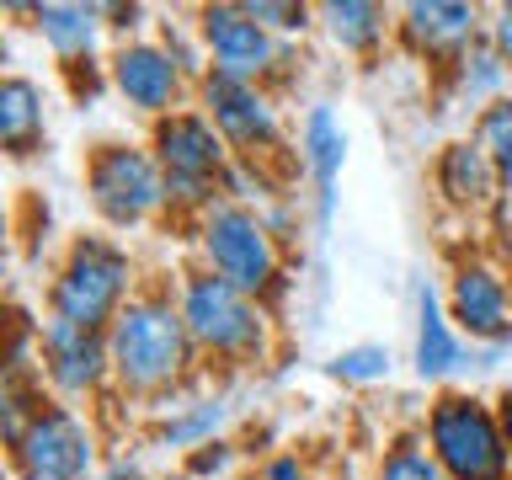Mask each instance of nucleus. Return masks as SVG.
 <instances>
[{"label": "nucleus", "instance_id": "7", "mask_svg": "<svg viewBox=\"0 0 512 480\" xmlns=\"http://www.w3.org/2000/svg\"><path fill=\"white\" fill-rule=\"evenodd\" d=\"M144 144L166 171V192H171V224H187L208 214L224 198V176H230L235 155L219 139V128L208 123L203 107H182L171 118L144 123Z\"/></svg>", "mask_w": 512, "mask_h": 480}, {"label": "nucleus", "instance_id": "26", "mask_svg": "<svg viewBox=\"0 0 512 480\" xmlns=\"http://www.w3.org/2000/svg\"><path fill=\"white\" fill-rule=\"evenodd\" d=\"M470 139L491 155V166L502 171V182L512 187V91L502 96V102H491L486 112H475V118H470Z\"/></svg>", "mask_w": 512, "mask_h": 480}, {"label": "nucleus", "instance_id": "35", "mask_svg": "<svg viewBox=\"0 0 512 480\" xmlns=\"http://www.w3.org/2000/svg\"><path fill=\"white\" fill-rule=\"evenodd\" d=\"M507 219H512V192H507Z\"/></svg>", "mask_w": 512, "mask_h": 480}, {"label": "nucleus", "instance_id": "25", "mask_svg": "<svg viewBox=\"0 0 512 480\" xmlns=\"http://www.w3.org/2000/svg\"><path fill=\"white\" fill-rule=\"evenodd\" d=\"M326 374L336 384H347V390H374L395 374V352L384 342H358V347H342L336 358L326 363Z\"/></svg>", "mask_w": 512, "mask_h": 480}, {"label": "nucleus", "instance_id": "34", "mask_svg": "<svg viewBox=\"0 0 512 480\" xmlns=\"http://www.w3.org/2000/svg\"><path fill=\"white\" fill-rule=\"evenodd\" d=\"M496 416H502V438H507V454H512V390L496 395Z\"/></svg>", "mask_w": 512, "mask_h": 480}, {"label": "nucleus", "instance_id": "22", "mask_svg": "<svg viewBox=\"0 0 512 480\" xmlns=\"http://www.w3.org/2000/svg\"><path fill=\"white\" fill-rule=\"evenodd\" d=\"M0 144L11 160H32L48 144V96L22 70H6L0 80Z\"/></svg>", "mask_w": 512, "mask_h": 480}, {"label": "nucleus", "instance_id": "13", "mask_svg": "<svg viewBox=\"0 0 512 480\" xmlns=\"http://www.w3.org/2000/svg\"><path fill=\"white\" fill-rule=\"evenodd\" d=\"M43 384L54 400L102 411L112 400V352L102 331H75L43 315V352H38Z\"/></svg>", "mask_w": 512, "mask_h": 480}, {"label": "nucleus", "instance_id": "12", "mask_svg": "<svg viewBox=\"0 0 512 480\" xmlns=\"http://www.w3.org/2000/svg\"><path fill=\"white\" fill-rule=\"evenodd\" d=\"M107 80H112V96L134 112V118L155 123V118H171V112L192 107V80L176 70V59L160 48L155 38H134V43H112L107 48Z\"/></svg>", "mask_w": 512, "mask_h": 480}, {"label": "nucleus", "instance_id": "32", "mask_svg": "<svg viewBox=\"0 0 512 480\" xmlns=\"http://www.w3.org/2000/svg\"><path fill=\"white\" fill-rule=\"evenodd\" d=\"M486 38H491V48L507 59V70H512V0H502V6L486 11Z\"/></svg>", "mask_w": 512, "mask_h": 480}, {"label": "nucleus", "instance_id": "30", "mask_svg": "<svg viewBox=\"0 0 512 480\" xmlns=\"http://www.w3.org/2000/svg\"><path fill=\"white\" fill-rule=\"evenodd\" d=\"M59 80L70 86V96H75L80 107L96 102L102 91H112V80H107V54H102V59H80V64H70V70H59Z\"/></svg>", "mask_w": 512, "mask_h": 480}, {"label": "nucleus", "instance_id": "27", "mask_svg": "<svg viewBox=\"0 0 512 480\" xmlns=\"http://www.w3.org/2000/svg\"><path fill=\"white\" fill-rule=\"evenodd\" d=\"M240 6L251 11V22H262L272 38H283V43H304L320 27L315 6H304V0H240Z\"/></svg>", "mask_w": 512, "mask_h": 480}, {"label": "nucleus", "instance_id": "10", "mask_svg": "<svg viewBox=\"0 0 512 480\" xmlns=\"http://www.w3.org/2000/svg\"><path fill=\"white\" fill-rule=\"evenodd\" d=\"M198 38L208 48V70L235 75V80H256V86L278 91L299 64V43L272 38L262 22H251V11L240 0H203L192 6Z\"/></svg>", "mask_w": 512, "mask_h": 480}, {"label": "nucleus", "instance_id": "9", "mask_svg": "<svg viewBox=\"0 0 512 480\" xmlns=\"http://www.w3.org/2000/svg\"><path fill=\"white\" fill-rule=\"evenodd\" d=\"M11 480H96L102 475V416L70 400L48 406L22 427V438L6 443Z\"/></svg>", "mask_w": 512, "mask_h": 480}, {"label": "nucleus", "instance_id": "11", "mask_svg": "<svg viewBox=\"0 0 512 480\" xmlns=\"http://www.w3.org/2000/svg\"><path fill=\"white\" fill-rule=\"evenodd\" d=\"M443 304L470 347H512V272L502 256L464 251L448 267Z\"/></svg>", "mask_w": 512, "mask_h": 480}, {"label": "nucleus", "instance_id": "24", "mask_svg": "<svg viewBox=\"0 0 512 480\" xmlns=\"http://www.w3.org/2000/svg\"><path fill=\"white\" fill-rule=\"evenodd\" d=\"M155 43L176 59V70H182L192 86H198V80L208 75V48H203V38H198V22H192V11H160Z\"/></svg>", "mask_w": 512, "mask_h": 480}, {"label": "nucleus", "instance_id": "14", "mask_svg": "<svg viewBox=\"0 0 512 480\" xmlns=\"http://www.w3.org/2000/svg\"><path fill=\"white\" fill-rule=\"evenodd\" d=\"M486 38V6L475 0H406L395 6V48L432 75L448 70L464 48Z\"/></svg>", "mask_w": 512, "mask_h": 480}, {"label": "nucleus", "instance_id": "18", "mask_svg": "<svg viewBox=\"0 0 512 480\" xmlns=\"http://www.w3.org/2000/svg\"><path fill=\"white\" fill-rule=\"evenodd\" d=\"M294 150H299V176H310V192H315V224L326 230L336 214V182H342V166H347V128L331 112V102L304 107Z\"/></svg>", "mask_w": 512, "mask_h": 480}, {"label": "nucleus", "instance_id": "3", "mask_svg": "<svg viewBox=\"0 0 512 480\" xmlns=\"http://www.w3.org/2000/svg\"><path fill=\"white\" fill-rule=\"evenodd\" d=\"M144 262L123 235L112 230H80L64 240L59 262L43 283V315L75 331H102L123 315V304L144 288Z\"/></svg>", "mask_w": 512, "mask_h": 480}, {"label": "nucleus", "instance_id": "16", "mask_svg": "<svg viewBox=\"0 0 512 480\" xmlns=\"http://www.w3.org/2000/svg\"><path fill=\"white\" fill-rule=\"evenodd\" d=\"M11 16H27V27L38 32L48 48L54 70H70L80 59H102L107 38V11L96 0H32V6H6Z\"/></svg>", "mask_w": 512, "mask_h": 480}, {"label": "nucleus", "instance_id": "33", "mask_svg": "<svg viewBox=\"0 0 512 480\" xmlns=\"http://www.w3.org/2000/svg\"><path fill=\"white\" fill-rule=\"evenodd\" d=\"M96 480H150V475H144V464L134 454H107V464H102Z\"/></svg>", "mask_w": 512, "mask_h": 480}, {"label": "nucleus", "instance_id": "28", "mask_svg": "<svg viewBox=\"0 0 512 480\" xmlns=\"http://www.w3.org/2000/svg\"><path fill=\"white\" fill-rule=\"evenodd\" d=\"M107 38L112 43H134V38H155V22L160 11L139 6V0H107Z\"/></svg>", "mask_w": 512, "mask_h": 480}, {"label": "nucleus", "instance_id": "20", "mask_svg": "<svg viewBox=\"0 0 512 480\" xmlns=\"http://www.w3.org/2000/svg\"><path fill=\"white\" fill-rule=\"evenodd\" d=\"M315 22L326 43L347 59H379L384 43H395V11L384 0H326L315 6Z\"/></svg>", "mask_w": 512, "mask_h": 480}, {"label": "nucleus", "instance_id": "6", "mask_svg": "<svg viewBox=\"0 0 512 480\" xmlns=\"http://www.w3.org/2000/svg\"><path fill=\"white\" fill-rule=\"evenodd\" d=\"M416 432L448 480H512V454L502 438L496 400H486L470 384L432 390Z\"/></svg>", "mask_w": 512, "mask_h": 480}, {"label": "nucleus", "instance_id": "2", "mask_svg": "<svg viewBox=\"0 0 512 480\" xmlns=\"http://www.w3.org/2000/svg\"><path fill=\"white\" fill-rule=\"evenodd\" d=\"M171 288L208 374L214 368L219 374H251V368L272 363V352H278V310H267L256 294L224 283L219 272H208L198 262L176 267Z\"/></svg>", "mask_w": 512, "mask_h": 480}, {"label": "nucleus", "instance_id": "29", "mask_svg": "<svg viewBox=\"0 0 512 480\" xmlns=\"http://www.w3.org/2000/svg\"><path fill=\"white\" fill-rule=\"evenodd\" d=\"M235 459H240V448L230 438H214V443L182 454V480H219V475L235 470Z\"/></svg>", "mask_w": 512, "mask_h": 480}, {"label": "nucleus", "instance_id": "23", "mask_svg": "<svg viewBox=\"0 0 512 480\" xmlns=\"http://www.w3.org/2000/svg\"><path fill=\"white\" fill-rule=\"evenodd\" d=\"M374 480H448V475L438 470V459L427 454L422 432L406 427V432H390V438H384Z\"/></svg>", "mask_w": 512, "mask_h": 480}, {"label": "nucleus", "instance_id": "15", "mask_svg": "<svg viewBox=\"0 0 512 480\" xmlns=\"http://www.w3.org/2000/svg\"><path fill=\"white\" fill-rule=\"evenodd\" d=\"M427 182H432V198H438V208H448V214H459V219L502 214V208H507V192H512V187L502 182V171L491 166V155L480 150L470 134H454V139H443L438 150H432Z\"/></svg>", "mask_w": 512, "mask_h": 480}, {"label": "nucleus", "instance_id": "21", "mask_svg": "<svg viewBox=\"0 0 512 480\" xmlns=\"http://www.w3.org/2000/svg\"><path fill=\"white\" fill-rule=\"evenodd\" d=\"M224 422H230V400L224 395H182L171 406L150 411V443L166 448V454H192V448L224 438Z\"/></svg>", "mask_w": 512, "mask_h": 480}, {"label": "nucleus", "instance_id": "4", "mask_svg": "<svg viewBox=\"0 0 512 480\" xmlns=\"http://www.w3.org/2000/svg\"><path fill=\"white\" fill-rule=\"evenodd\" d=\"M187 240H192V262L198 267L219 272L224 283L256 294L267 310L283 304V294H288V246L272 235L262 208L219 198L208 214H198L187 224Z\"/></svg>", "mask_w": 512, "mask_h": 480}, {"label": "nucleus", "instance_id": "31", "mask_svg": "<svg viewBox=\"0 0 512 480\" xmlns=\"http://www.w3.org/2000/svg\"><path fill=\"white\" fill-rule=\"evenodd\" d=\"M256 480H320L310 454H299V448H278V454L262 459V470H256Z\"/></svg>", "mask_w": 512, "mask_h": 480}, {"label": "nucleus", "instance_id": "19", "mask_svg": "<svg viewBox=\"0 0 512 480\" xmlns=\"http://www.w3.org/2000/svg\"><path fill=\"white\" fill-rule=\"evenodd\" d=\"M438 86H443V96H438L443 107L470 112L475 118V112H486L491 102H502V96L512 91V70H507V59L491 48V38H480V43L464 48L448 70H438Z\"/></svg>", "mask_w": 512, "mask_h": 480}, {"label": "nucleus", "instance_id": "1", "mask_svg": "<svg viewBox=\"0 0 512 480\" xmlns=\"http://www.w3.org/2000/svg\"><path fill=\"white\" fill-rule=\"evenodd\" d=\"M112 352V395L139 411H160L187 390H198L208 368L187 336V320L176 310L171 272H150L144 288L123 304V315L107 326Z\"/></svg>", "mask_w": 512, "mask_h": 480}, {"label": "nucleus", "instance_id": "8", "mask_svg": "<svg viewBox=\"0 0 512 480\" xmlns=\"http://www.w3.org/2000/svg\"><path fill=\"white\" fill-rule=\"evenodd\" d=\"M192 107L208 112V123L219 128V139L230 144L235 160L262 166L288 182V171H294L288 166V123H283V102L272 86L208 70L198 80V91H192Z\"/></svg>", "mask_w": 512, "mask_h": 480}, {"label": "nucleus", "instance_id": "17", "mask_svg": "<svg viewBox=\"0 0 512 480\" xmlns=\"http://www.w3.org/2000/svg\"><path fill=\"white\" fill-rule=\"evenodd\" d=\"M470 342L454 331V320H448V304H443V288L422 278L416 283V336H411V368L422 384H438L448 390L454 374L470 368Z\"/></svg>", "mask_w": 512, "mask_h": 480}, {"label": "nucleus", "instance_id": "5", "mask_svg": "<svg viewBox=\"0 0 512 480\" xmlns=\"http://www.w3.org/2000/svg\"><path fill=\"white\" fill-rule=\"evenodd\" d=\"M80 187H86L96 224L112 235H144L171 224L166 171L144 139H96L80 166Z\"/></svg>", "mask_w": 512, "mask_h": 480}]
</instances>
